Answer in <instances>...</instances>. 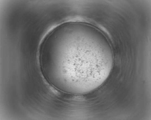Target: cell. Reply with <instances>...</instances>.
<instances>
[{
  "mask_svg": "<svg viewBox=\"0 0 151 120\" xmlns=\"http://www.w3.org/2000/svg\"><path fill=\"white\" fill-rule=\"evenodd\" d=\"M82 34L70 35L54 44V62L67 86L92 91L105 82L113 63L111 51L101 42Z\"/></svg>",
  "mask_w": 151,
  "mask_h": 120,
  "instance_id": "obj_1",
  "label": "cell"
}]
</instances>
